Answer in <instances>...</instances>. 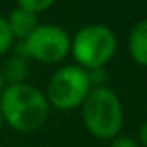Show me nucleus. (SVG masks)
<instances>
[{"label":"nucleus","mask_w":147,"mask_h":147,"mask_svg":"<svg viewBox=\"0 0 147 147\" xmlns=\"http://www.w3.org/2000/svg\"><path fill=\"white\" fill-rule=\"evenodd\" d=\"M83 125L90 135L100 140H113L123 126V107L119 97L107 87L92 88L82 104Z\"/></svg>","instance_id":"2"},{"label":"nucleus","mask_w":147,"mask_h":147,"mask_svg":"<svg viewBox=\"0 0 147 147\" xmlns=\"http://www.w3.org/2000/svg\"><path fill=\"white\" fill-rule=\"evenodd\" d=\"M138 140H140V144L144 145V147H147V121L140 126V130H138Z\"/></svg>","instance_id":"13"},{"label":"nucleus","mask_w":147,"mask_h":147,"mask_svg":"<svg viewBox=\"0 0 147 147\" xmlns=\"http://www.w3.org/2000/svg\"><path fill=\"white\" fill-rule=\"evenodd\" d=\"M5 126V121H4V116H2V113H0V130H2Z\"/></svg>","instance_id":"15"},{"label":"nucleus","mask_w":147,"mask_h":147,"mask_svg":"<svg viewBox=\"0 0 147 147\" xmlns=\"http://www.w3.org/2000/svg\"><path fill=\"white\" fill-rule=\"evenodd\" d=\"M111 147H138V144L128 135H118L113 138Z\"/></svg>","instance_id":"12"},{"label":"nucleus","mask_w":147,"mask_h":147,"mask_svg":"<svg viewBox=\"0 0 147 147\" xmlns=\"http://www.w3.org/2000/svg\"><path fill=\"white\" fill-rule=\"evenodd\" d=\"M7 23H9V28H11V31L14 35V40L23 42L38 26V18H36V14H33V12H30L26 9L16 7L9 14Z\"/></svg>","instance_id":"7"},{"label":"nucleus","mask_w":147,"mask_h":147,"mask_svg":"<svg viewBox=\"0 0 147 147\" xmlns=\"http://www.w3.org/2000/svg\"><path fill=\"white\" fill-rule=\"evenodd\" d=\"M23 45L28 59H35L42 64H57L71 52L67 31L55 24H38L23 40Z\"/></svg>","instance_id":"5"},{"label":"nucleus","mask_w":147,"mask_h":147,"mask_svg":"<svg viewBox=\"0 0 147 147\" xmlns=\"http://www.w3.org/2000/svg\"><path fill=\"white\" fill-rule=\"evenodd\" d=\"M14 47V35L9 28L7 18L0 16V57L7 55Z\"/></svg>","instance_id":"9"},{"label":"nucleus","mask_w":147,"mask_h":147,"mask_svg":"<svg viewBox=\"0 0 147 147\" xmlns=\"http://www.w3.org/2000/svg\"><path fill=\"white\" fill-rule=\"evenodd\" d=\"M0 113L9 128L19 133L40 130L50 114V104L45 94L35 85H5L0 94Z\"/></svg>","instance_id":"1"},{"label":"nucleus","mask_w":147,"mask_h":147,"mask_svg":"<svg viewBox=\"0 0 147 147\" xmlns=\"http://www.w3.org/2000/svg\"><path fill=\"white\" fill-rule=\"evenodd\" d=\"M4 88H5V82H4V78H2V73H0V94L4 92Z\"/></svg>","instance_id":"14"},{"label":"nucleus","mask_w":147,"mask_h":147,"mask_svg":"<svg viewBox=\"0 0 147 147\" xmlns=\"http://www.w3.org/2000/svg\"><path fill=\"white\" fill-rule=\"evenodd\" d=\"M88 80H90V85L94 88H99V87H104L106 80H107V73L104 67H97V69H88Z\"/></svg>","instance_id":"11"},{"label":"nucleus","mask_w":147,"mask_h":147,"mask_svg":"<svg viewBox=\"0 0 147 147\" xmlns=\"http://www.w3.org/2000/svg\"><path fill=\"white\" fill-rule=\"evenodd\" d=\"M128 49H130V55L131 59L147 67V19L138 21L130 33L128 38Z\"/></svg>","instance_id":"8"},{"label":"nucleus","mask_w":147,"mask_h":147,"mask_svg":"<svg viewBox=\"0 0 147 147\" xmlns=\"http://www.w3.org/2000/svg\"><path fill=\"white\" fill-rule=\"evenodd\" d=\"M0 73H2V78H4L5 85L26 83L28 82V76H30L28 59L12 54V55H9V57L4 59L2 66H0Z\"/></svg>","instance_id":"6"},{"label":"nucleus","mask_w":147,"mask_h":147,"mask_svg":"<svg viewBox=\"0 0 147 147\" xmlns=\"http://www.w3.org/2000/svg\"><path fill=\"white\" fill-rule=\"evenodd\" d=\"M92 85L88 73L78 64H69L57 69L49 80L45 97L50 107L59 111H73L82 107L87 95L90 94Z\"/></svg>","instance_id":"4"},{"label":"nucleus","mask_w":147,"mask_h":147,"mask_svg":"<svg viewBox=\"0 0 147 147\" xmlns=\"http://www.w3.org/2000/svg\"><path fill=\"white\" fill-rule=\"evenodd\" d=\"M55 0H16L18 7L21 9H26L33 14H38V12H43L47 9H50L54 5Z\"/></svg>","instance_id":"10"},{"label":"nucleus","mask_w":147,"mask_h":147,"mask_svg":"<svg viewBox=\"0 0 147 147\" xmlns=\"http://www.w3.org/2000/svg\"><path fill=\"white\" fill-rule=\"evenodd\" d=\"M118 40L104 24H88L71 38V54L83 69L104 67L114 55Z\"/></svg>","instance_id":"3"}]
</instances>
